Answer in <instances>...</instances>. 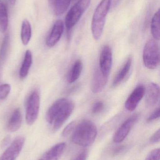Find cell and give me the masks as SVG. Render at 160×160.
Masks as SVG:
<instances>
[{
    "label": "cell",
    "instance_id": "3957f363",
    "mask_svg": "<svg viewBox=\"0 0 160 160\" xmlns=\"http://www.w3.org/2000/svg\"><path fill=\"white\" fill-rule=\"evenodd\" d=\"M112 0H101L95 9L91 23V31L96 40L100 39L103 33L106 17L111 5Z\"/></svg>",
    "mask_w": 160,
    "mask_h": 160
},
{
    "label": "cell",
    "instance_id": "1f68e13d",
    "mask_svg": "<svg viewBox=\"0 0 160 160\" xmlns=\"http://www.w3.org/2000/svg\"><path fill=\"white\" fill-rule=\"evenodd\" d=\"M124 149V146H120L119 147L117 148L115 150L114 152V153L115 154H119V153L121 152L123 149Z\"/></svg>",
    "mask_w": 160,
    "mask_h": 160
},
{
    "label": "cell",
    "instance_id": "d4e9b609",
    "mask_svg": "<svg viewBox=\"0 0 160 160\" xmlns=\"http://www.w3.org/2000/svg\"><path fill=\"white\" fill-rule=\"evenodd\" d=\"M104 108V103L101 101L96 102L92 107V113L94 114L99 113Z\"/></svg>",
    "mask_w": 160,
    "mask_h": 160
},
{
    "label": "cell",
    "instance_id": "44dd1931",
    "mask_svg": "<svg viewBox=\"0 0 160 160\" xmlns=\"http://www.w3.org/2000/svg\"><path fill=\"white\" fill-rule=\"evenodd\" d=\"M8 25V15L7 9L4 3L0 0V31L4 32Z\"/></svg>",
    "mask_w": 160,
    "mask_h": 160
},
{
    "label": "cell",
    "instance_id": "5bb4252c",
    "mask_svg": "<svg viewBox=\"0 0 160 160\" xmlns=\"http://www.w3.org/2000/svg\"><path fill=\"white\" fill-rule=\"evenodd\" d=\"M66 144H56L46 152L39 160H58L65 151Z\"/></svg>",
    "mask_w": 160,
    "mask_h": 160
},
{
    "label": "cell",
    "instance_id": "7402d4cb",
    "mask_svg": "<svg viewBox=\"0 0 160 160\" xmlns=\"http://www.w3.org/2000/svg\"><path fill=\"white\" fill-rule=\"evenodd\" d=\"M151 32L154 38L160 39V10L158 9L154 14L151 22Z\"/></svg>",
    "mask_w": 160,
    "mask_h": 160
},
{
    "label": "cell",
    "instance_id": "83f0119b",
    "mask_svg": "<svg viewBox=\"0 0 160 160\" xmlns=\"http://www.w3.org/2000/svg\"><path fill=\"white\" fill-rule=\"evenodd\" d=\"M159 117L160 108L158 107V108L156 109V110L154 111V112L148 117V118H147V122H148V123L152 122V121H154V120L158 118Z\"/></svg>",
    "mask_w": 160,
    "mask_h": 160
},
{
    "label": "cell",
    "instance_id": "9c48e42d",
    "mask_svg": "<svg viewBox=\"0 0 160 160\" xmlns=\"http://www.w3.org/2000/svg\"><path fill=\"white\" fill-rule=\"evenodd\" d=\"M112 52L109 46H104L101 53L99 69L102 74L109 77L112 65Z\"/></svg>",
    "mask_w": 160,
    "mask_h": 160
},
{
    "label": "cell",
    "instance_id": "2e32d148",
    "mask_svg": "<svg viewBox=\"0 0 160 160\" xmlns=\"http://www.w3.org/2000/svg\"><path fill=\"white\" fill-rule=\"evenodd\" d=\"M73 0H49L51 10L55 16L64 14Z\"/></svg>",
    "mask_w": 160,
    "mask_h": 160
},
{
    "label": "cell",
    "instance_id": "5b68a950",
    "mask_svg": "<svg viewBox=\"0 0 160 160\" xmlns=\"http://www.w3.org/2000/svg\"><path fill=\"white\" fill-rule=\"evenodd\" d=\"M143 60L146 67L148 69H155L159 64V47L156 40H149L145 45Z\"/></svg>",
    "mask_w": 160,
    "mask_h": 160
},
{
    "label": "cell",
    "instance_id": "7c38bea8",
    "mask_svg": "<svg viewBox=\"0 0 160 160\" xmlns=\"http://www.w3.org/2000/svg\"><path fill=\"white\" fill-rule=\"evenodd\" d=\"M108 78L101 73L99 68L97 69L94 73L91 82V88L92 92L95 94L101 92L106 85Z\"/></svg>",
    "mask_w": 160,
    "mask_h": 160
},
{
    "label": "cell",
    "instance_id": "e0dca14e",
    "mask_svg": "<svg viewBox=\"0 0 160 160\" xmlns=\"http://www.w3.org/2000/svg\"><path fill=\"white\" fill-rule=\"evenodd\" d=\"M132 64V59L129 57L122 67L119 72L116 74L113 81L112 86L115 88L118 86L123 81L126 79L130 71Z\"/></svg>",
    "mask_w": 160,
    "mask_h": 160
},
{
    "label": "cell",
    "instance_id": "7a4b0ae2",
    "mask_svg": "<svg viewBox=\"0 0 160 160\" xmlns=\"http://www.w3.org/2000/svg\"><path fill=\"white\" fill-rule=\"evenodd\" d=\"M97 132L96 126L92 121L82 120L75 125L72 132V142L80 146H89L95 142Z\"/></svg>",
    "mask_w": 160,
    "mask_h": 160
},
{
    "label": "cell",
    "instance_id": "30bf717a",
    "mask_svg": "<svg viewBox=\"0 0 160 160\" xmlns=\"http://www.w3.org/2000/svg\"><path fill=\"white\" fill-rule=\"evenodd\" d=\"M146 93V89L142 85L138 86L129 95L125 102V108L128 111L132 112L137 108Z\"/></svg>",
    "mask_w": 160,
    "mask_h": 160
},
{
    "label": "cell",
    "instance_id": "4dcf8cb0",
    "mask_svg": "<svg viewBox=\"0 0 160 160\" xmlns=\"http://www.w3.org/2000/svg\"><path fill=\"white\" fill-rule=\"evenodd\" d=\"M9 141H10V137L9 136H7L6 137L4 138L3 143H2V146L4 147L6 146L8 143Z\"/></svg>",
    "mask_w": 160,
    "mask_h": 160
},
{
    "label": "cell",
    "instance_id": "cb8c5ba5",
    "mask_svg": "<svg viewBox=\"0 0 160 160\" xmlns=\"http://www.w3.org/2000/svg\"><path fill=\"white\" fill-rule=\"evenodd\" d=\"M11 90V86L9 84H3L0 85V100L6 98Z\"/></svg>",
    "mask_w": 160,
    "mask_h": 160
},
{
    "label": "cell",
    "instance_id": "ffe728a7",
    "mask_svg": "<svg viewBox=\"0 0 160 160\" xmlns=\"http://www.w3.org/2000/svg\"><path fill=\"white\" fill-rule=\"evenodd\" d=\"M32 36V28L30 22L27 20L23 21L21 31V38L24 46L28 45Z\"/></svg>",
    "mask_w": 160,
    "mask_h": 160
},
{
    "label": "cell",
    "instance_id": "d6a6232c",
    "mask_svg": "<svg viewBox=\"0 0 160 160\" xmlns=\"http://www.w3.org/2000/svg\"><path fill=\"white\" fill-rule=\"evenodd\" d=\"M8 1L11 5H14L16 2V0H8Z\"/></svg>",
    "mask_w": 160,
    "mask_h": 160
},
{
    "label": "cell",
    "instance_id": "484cf974",
    "mask_svg": "<svg viewBox=\"0 0 160 160\" xmlns=\"http://www.w3.org/2000/svg\"><path fill=\"white\" fill-rule=\"evenodd\" d=\"M75 125H76V123L75 121H72L68 124L63 131V133H62L63 137H66L69 136L73 132Z\"/></svg>",
    "mask_w": 160,
    "mask_h": 160
},
{
    "label": "cell",
    "instance_id": "277c9868",
    "mask_svg": "<svg viewBox=\"0 0 160 160\" xmlns=\"http://www.w3.org/2000/svg\"><path fill=\"white\" fill-rule=\"evenodd\" d=\"M91 2V0H79L70 8L65 19V25L68 32H70L78 23Z\"/></svg>",
    "mask_w": 160,
    "mask_h": 160
},
{
    "label": "cell",
    "instance_id": "d6986e66",
    "mask_svg": "<svg viewBox=\"0 0 160 160\" xmlns=\"http://www.w3.org/2000/svg\"><path fill=\"white\" fill-rule=\"evenodd\" d=\"M33 63V55L31 51H26L24 55L23 62L19 71V77L21 79H24L29 73L30 68Z\"/></svg>",
    "mask_w": 160,
    "mask_h": 160
},
{
    "label": "cell",
    "instance_id": "836d02e7",
    "mask_svg": "<svg viewBox=\"0 0 160 160\" xmlns=\"http://www.w3.org/2000/svg\"><path fill=\"white\" fill-rule=\"evenodd\" d=\"M119 1H120V0H115L114 3L115 5L118 4V2H119Z\"/></svg>",
    "mask_w": 160,
    "mask_h": 160
},
{
    "label": "cell",
    "instance_id": "f546056e",
    "mask_svg": "<svg viewBox=\"0 0 160 160\" xmlns=\"http://www.w3.org/2000/svg\"><path fill=\"white\" fill-rule=\"evenodd\" d=\"M87 157V152L86 151L81 152L74 160H86Z\"/></svg>",
    "mask_w": 160,
    "mask_h": 160
},
{
    "label": "cell",
    "instance_id": "f1b7e54d",
    "mask_svg": "<svg viewBox=\"0 0 160 160\" xmlns=\"http://www.w3.org/2000/svg\"><path fill=\"white\" fill-rule=\"evenodd\" d=\"M160 140V129H159L150 138V142L152 143L159 142Z\"/></svg>",
    "mask_w": 160,
    "mask_h": 160
},
{
    "label": "cell",
    "instance_id": "4fadbf2b",
    "mask_svg": "<svg viewBox=\"0 0 160 160\" xmlns=\"http://www.w3.org/2000/svg\"><path fill=\"white\" fill-rule=\"evenodd\" d=\"M146 96V104L147 106H155L159 101L160 88L158 85L155 83L150 84Z\"/></svg>",
    "mask_w": 160,
    "mask_h": 160
},
{
    "label": "cell",
    "instance_id": "ba28073f",
    "mask_svg": "<svg viewBox=\"0 0 160 160\" xmlns=\"http://www.w3.org/2000/svg\"><path fill=\"white\" fill-rule=\"evenodd\" d=\"M24 138L17 137L0 157V160H16L22 150Z\"/></svg>",
    "mask_w": 160,
    "mask_h": 160
},
{
    "label": "cell",
    "instance_id": "8992f818",
    "mask_svg": "<svg viewBox=\"0 0 160 160\" xmlns=\"http://www.w3.org/2000/svg\"><path fill=\"white\" fill-rule=\"evenodd\" d=\"M40 103L39 93L37 90H34L28 97L26 102L25 120L28 125H33L36 121L39 112Z\"/></svg>",
    "mask_w": 160,
    "mask_h": 160
},
{
    "label": "cell",
    "instance_id": "8fae6325",
    "mask_svg": "<svg viewBox=\"0 0 160 160\" xmlns=\"http://www.w3.org/2000/svg\"><path fill=\"white\" fill-rule=\"evenodd\" d=\"M64 30V23L61 20L56 21L50 32L46 38V43L49 48L54 47L60 40Z\"/></svg>",
    "mask_w": 160,
    "mask_h": 160
},
{
    "label": "cell",
    "instance_id": "6da1fadb",
    "mask_svg": "<svg viewBox=\"0 0 160 160\" xmlns=\"http://www.w3.org/2000/svg\"><path fill=\"white\" fill-rule=\"evenodd\" d=\"M74 103L68 99L62 98L55 101L46 113L47 122L52 125L53 129L58 130L73 112Z\"/></svg>",
    "mask_w": 160,
    "mask_h": 160
},
{
    "label": "cell",
    "instance_id": "4316f807",
    "mask_svg": "<svg viewBox=\"0 0 160 160\" xmlns=\"http://www.w3.org/2000/svg\"><path fill=\"white\" fill-rule=\"evenodd\" d=\"M145 160H160V148H156L151 151Z\"/></svg>",
    "mask_w": 160,
    "mask_h": 160
},
{
    "label": "cell",
    "instance_id": "9a60e30c",
    "mask_svg": "<svg viewBox=\"0 0 160 160\" xmlns=\"http://www.w3.org/2000/svg\"><path fill=\"white\" fill-rule=\"evenodd\" d=\"M22 123V116L20 108L15 109L11 114L8 121L7 128L10 132H15L20 128Z\"/></svg>",
    "mask_w": 160,
    "mask_h": 160
},
{
    "label": "cell",
    "instance_id": "ac0fdd59",
    "mask_svg": "<svg viewBox=\"0 0 160 160\" xmlns=\"http://www.w3.org/2000/svg\"><path fill=\"white\" fill-rule=\"evenodd\" d=\"M83 68V65L81 60H77L74 62L68 75L67 81L69 83L74 82L80 78Z\"/></svg>",
    "mask_w": 160,
    "mask_h": 160
},
{
    "label": "cell",
    "instance_id": "52a82bcc",
    "mask_svg": "<svg viewBox=\"0 0 160 160\" xmlns=\"http://www.w3.org/2000/svg\"><path fill=\"white\" fill-rule=\"evenodd\" d=\"M139 118V115L135 114L126 119L114 135V142L118 143L125 140Z\"/></svg>",
    "mask_w": 160,
    "mask_h": 160
},
{
    "label": "cell",
    "instance_id": "603a6c76",
    "mask_svg": "<svg viewBox=\"0 0 160 160\" xmlns=\"http://www.w3.org/2000/svg\"><path fill=\"white\" fill-rule=\"evenodd\" d=\"M10 44V37L7 35L4 37L0 48V61H3L7 55Z\"/></svg>",
    "mask_w": 160,
    "mask_h": 160
}]
</instances>
